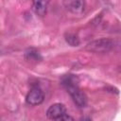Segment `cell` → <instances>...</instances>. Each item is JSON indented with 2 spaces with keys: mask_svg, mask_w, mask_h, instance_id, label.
Returning <instances> with one entry per match:
<instances>
[{
  "mask_svg": "<svg viewBox=\"0 0 121 121\" xmlns=\"http://www.w3.org/2000/svg\"><path fill=\"white\" fill-rule=\"evenodd\" d=\"M113 46L114 43L112 40L108 38H101L88 43L85 46V49L94 53H107L111 51Z\"/></svg>",
  "mask_w": 121,
  "mask_h": 121,
  "instance_id": "1",
  "label": "cell"
},
{
  "mask_svg": "<svg viewBox=\"0 0 121 121\" xmlns=\"http://www.w3.org/2000/svg\"><path fill=\"white\" fill-rule=\"evenodd\" d=\"M69 95H71L74 103L78 108H84L87 105V96L86 95L78 88V84H73L65 87Z\"/></svg>",
  "mask_w": 121,
  "mask_h": 121,
  "instance_id": "2",
  "label": "cell"
},
{
  "mask_svg": "<svg viewBox=\"0 0 121 121\" xmlns=\"http://www.w3.org/2000/svg\"><path fill=\"white\" fill-rule=\"evenodd\" d=\"M43 99H44L43 92L39 87H33L28 92V94L26 95V103L31 106L40 105L43 101Z\"/></svg>",
  "mask_w": 121,
  "mask_h": 121,
  "instance_id": "3",
  "label": "cell"
},
{
  "mask_svg": "<svg viewBox=\"0 0 121 121\" xmlns=\"http://www.w3.org/2000/svg\"><path fill=\"white\" fill-rule=\"evenodd\" d=\"M64 114H66V108L60 103H55L51 105L46 111V116L52 120H55Z\"/></svg>",
  "mask_w": 121,
  "mask_h": 121,
  "instance_id": "4",
  "label": "cell"
},
{
  "mask_svg": "<svg viewBox=\"0 0 121 121\" xmlns=\"http://www.w3.org/2000/svg\"><path fill=\"white\" fill-rule=\"evenodd\" d=\"M64 7L74 14H81L85 9V3L80 0H68L63 2Z\"/></svg>",
  "mask_w": 121,
  "mask_h": 121,
  "instance_id": "5",
  "label": "cell"
},
{
  "mask_svg": "<svg viewBox=\"0 0 121 121\" xmlns=\"http://www.w3.org/2000/svg\"><path fill=\"white\" fill-rule=\"evenodd\" d=\"M47 1H34L32 3V9L34 12L39 16H44L47 9Z\"/></svg>",
  "mask_w": 121,
  "mask_h": 121,
  "instance_id": "6",
  "label": "cell"
},
{
  "mask_svg": "<svg viewBox=\"0 0 121 121\" xmlns=\"http://www.w3.org/2000/svg\"><path fill=\"white\" fill-rule=\"evenodd\" d=\"M65 41L72 46H78L79 44V39L75 34H66L65 35Z\"/></svg>",
  "mask_w": 121,
  "mask_h": 121,
  "instance_id": "7",
  "label": "cell"
},
{
  "mask_svg": "<svg viewBox=\"0 0 121 121\" xmlns=\"http://www.w3.org/2000/svg\"><path fill=\"white\" fill-rule=\"evenodd\" d=\"M54 121H75V120H74V118L71 115H69V114L66 113V114H64V115H62V116L55 119Z\"/></svg>",
  "mask_w": 121,
  "mask_h": 121,
  "instance_id": "8",
  "label": "cell"
},
{
  "mask_svg": "<svg viewBox=\"0 0 121 121\" xmlns=\"http://www.w3.org/2000/svg\"><path fill=\"white\" fill-rule=\"evenodd\" d=\"M80 121H91L89 118H87V117H84V118H82V119H80Z\"/></svg>",
  "mask_w": 121,
  "mask_h": 121,
  "instance_id": "9",
  "label": "cell"
}]
</instances>
